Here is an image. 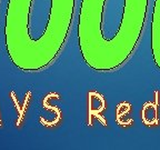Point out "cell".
<instances>
[{"instance_id":"6da1fadb","label":"cell","mask_w":160,"mask_h":150,"mask_svg":"<svg viewBox=\"0 0 160 150\" xmlns=\"http://www.w3.org/2000/svg\"><path fill=\"white\" fill-rule=\"evenodd\" d=\"M149 0H81L78 42L88 67L100 72L122 66L139 42Z\"/></svg>"},{"instance_id":"7a4b0ae2","label":"cell","mask_w":160,"mask_h":150,"mask_svg":"<svg viewBox=\"0 0 160 150\" xmlns=\"http://www.w3.org/2000/svg\"><path fill=\"white\" fill-rule=\"evenodd\" d=\"M76 0H8L6 46L22 71L48 67L61 51L72 22Z\"/></svg>"},{"instance_id":"3957f363","label":"cell","mask_w":160,"mask_h":150,"mask_svg":"<svg viewBox=\"0 0 160 150\" xmlns=\"http://www.w3.org/2000/svg\"><path fill=\"white\" fill-rule=\"evenodd\" d=\"M150 45L151 55L155 65L160 69V0H155L151 18V31H150Z\"/></svg>"}]
</instances>
